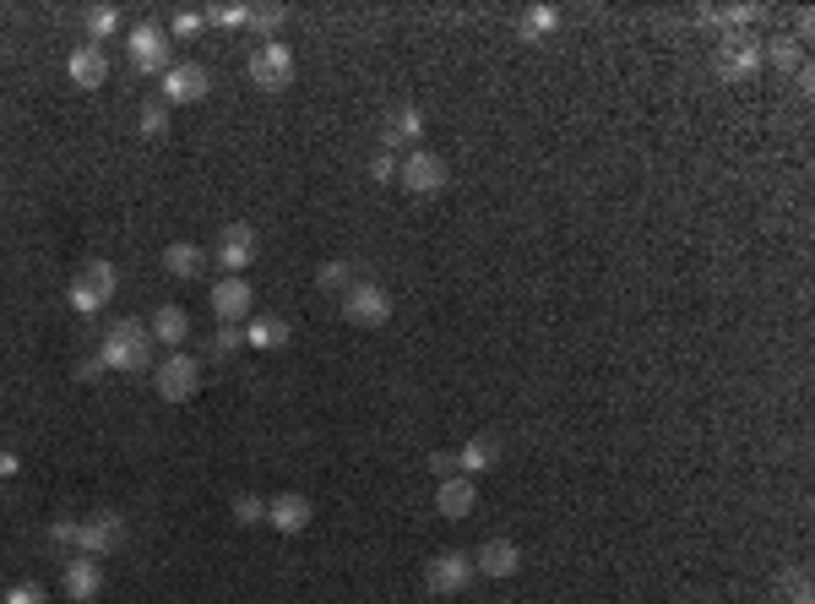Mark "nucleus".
<instances>
[{
    "label": "nucleus",
    "instance_id": "nucleus-1",
    "mask_svg": "<svg viewBox=\"0 0 815 604\" xmlns=\"http://www.w3.org/2000/svg\"><path fill=\"white\" fill-rule=\"evenodd\" d=\"M98 360H104L109 371H126V376H136V371H147V365H153V333H147L142 322L121 316V322H109V333H104V343H98Z\"/></svg>",
    "mask_w": 815,
    "mask_h": 604
},
{
    "label": "nucleus",
    "instance_id": "nucleus-2",
    "mask_svg": "<svg viewBox=\"0 0 815 604\" xmlns=\"http://www.w3.org/2000/svg\"><path fill=\"white\" fill-rule=\"evenodd\" d=\"M115 289H121V272L109 268L104 257H87L82 272L71 278V294H65V300H71V311H76V316H98V311L115 300Z\"/></svg>",
    "mask_w": 815,
    "mask_h": 604
},
{
    "label": "nucleus",
    "instance_id": "nucleus-3",
    "mask_svg": "<svg viewBox=\"0 0 815 604\" xmlns=\"http://www.w3.org/2000/svg\"><path fill=\"white\" fill-rule=\"evenodd\" d=\"M245 71H251V82L261 87V93H283V87L294 82L300 61H294V50H289L283 39H267V44H255V50H251Z\"/></svg>",
    "mask_w": 815,
    "mask_h": 604
},
{
    "label": "nucleus",
    "instance_id": "nucleus-4",
    "mask_svg": "<svg viewBox=\"0 0 815 604\" xmlns=\"http://www.w3.org/2000/svg\"><path fill=\"white\" fill-rule=\"evenodd\" d=\"M337 300H343V316H348L354 327H386V322H391V294L380 289L376 278H354Z\"/></svg>",
    "mask_w": 815,
    "mask_h": 604
},
{
    "label": "nucleus",
    "instance_id": "nucleus-5",
    "mask_svg": "<svg viewBox=\"0 0 815 604\" xmlns=\"http://www.w3.org/2000/svg\"><path fill=\"white\" fill-rule=\"evenodd\" d=\"M473 555L468 550H440L436 561L425 566V589L430 594H440V600H457V594H468L473 589Z\"/></svg>",
    "mask_w": 815,
    "mask_h": 604
},
{
    "label": "nucleus",
    "instance_id": "nucleus-6",
    "mask_svg": "<svg viewBox=\"0 0 815 604\" xmlns=\"http://www.w3.org/2000/svg\"><path fill=\"white\" fill-rule=\"evenodd\" d=\"M126 518L121 512H93V518H82L76 523V555H93V561H104V555H115L121 544H126Z\"/></svg>",
    "mask_w": 815,
    "mask_h": 604
},
{
    "label": "nucleus",
    "instance_id": "nucleus-7",
    "mask_svg": "<svg viewBox=\"0 0 815 604\" xmlns=\"http://www.w3.org/2000/svg\"><path fill=\"white\" fill-rule=\"evenodd\" d=\"M207 93H212V76H207V66H196V61H180V66H169L158 76V104H169V110L201 104Z\"/></svg>",
    "mask_w": 815,
    "mask_h": 604
},
{
    "label": "nucleus",
    "instance_id": "nucleus-8",
    "mask_svg": "<svg viewBox=\"0 0 815 604\" xmlns=\"http://www.w3.org/2000/svg\"><path fill=\"white\" fill-rule=\"evenodd\" d=\"M126 55H130V71H142V76H164V71L175 66V61H169V33H164L158 22L130 28Z\"/></svg>",
    "mask_w": 815,
    "mask_h": 604
},
{
    "label": "nucleus",
    "instance_id": "nucleus-9",
    "mask_svg": "<svg viewBox=\"0 0 815 604\" xmlns=\"http://www.w3.org/2000/svg\"><path fill=\"white\" fill-rule=\"evenodd\" d=\"M397 180H403V191H414V197H436V191H446L451 169H446V158H440V153H430V147H414V153L403 158Z\"/></svg>",
    "mask_w": 815,
    "mask_h": 604
},
{
    "label": "nucleus",
    "instance_id": "nucleus-10",
    "mask_svg": "<svg viewBox=\"0 0 815 604\" xmlns=\"http://www.w3.org/2000/svg\"><path fill=\"white\" fill-rule=\"evenodd\" d=\"M153 387H158V398L164 403H190L196 398V387H201V365L190 360V354H169L158 371H153Z\"/></svg>",
    "mask_w": 815,
    "mask_h": 604
},
{
    "label": "nucleus",
    "instance_id": "nucleus-11",
    "mask_svg": "<svg viewBox=\"0 0 815 604\" xmlns=\"http://www.w3.org/2000/svg\"><path fill=\"white\" fill-rule=\"evenodd\" d=\"M718 82H755V71H761V44L755 39H745V33H734V39H723L718 44Z\"/></svg>",
    "mask_w": 815,
    "mask_h": 604
},
{
    "label": "nucleus",
    "instance_id": "nucleus-12",
    "mask_svg": "<svg viewBox=\"0 0 815 604\" xmlns=\"http://www.w3.org/2000/svg\"><path fill=\"white\" fill-rule=\"evenodd\" d=\"M255 257H261V240H255L251 223H229L223 235H218V268L229 272V278H245Z\"/></svg>",
    "mask_w": 815,
    "mask_h": 604
},
{
    "label": "nucleus",
    "instance_id": "nucleus-13",
    "mask_svg": "<svg viewBox=\"0 0 815 604\" xmlns=\"http://www.w3.org/2000/svg\"><path fill=\"white\" fill-rule=\"evenodd\" d=\"M251 305H255V289L245 278H218L212 283V316L218 322L240 327V322H251Z\"/></svg>",
    "mask_w": 815,
    "mask_h": 604
},
{
    "label": "nucleus",
    "instance_id": "nucleus-14",
    "mask_svg": "<svg viewBox=\"0 0 815 604\" xmlns=\"http://www.w3.org/2000/svg\"><path fill=\"white\" fill-rule=\"evenodd\" d=\"M311 518H315V507H311V496H300V490H283V496L267 501V523H272L278 534H289V539L305 534Z\"/></svg>",
    "mask_w": 815,
    "mask_h": 604
},
{
    "label": "nucleus",
    "instance_id": "nucleus-15",
    "mask_svg": "<svg viewBox=\"0 0 815 604\" xmlns=\"http://www.w3.org/2000/svg\"><path fill=\"white\" fill-rule=\"evenodd\" d=\"M419 136H425V110H419V104H397V110L380 121V153L419 147Z\"/></svg>",
    "mask_w": 815,
    "mask_h": 604
},
{
    "label": "nucleus",
    "instance_id": "nucleus-16",
    "mask_svg": "<svg viewBox=\"0 0 815 604\" xmlns=\"http://www.w3.org/2000/svg\"><path fill=\"white\" fill-rule=\"evenodd\" d=\"M473 572H479V577H516V572H522V544H511V539H484V544L473 550Z\"/></svg>",
    "mask_w": 815,
    "mask_h": 604
},
{
    "label": "nucleus",
    "instance_id": "nucleus-17",
    "mask_svg": "<svg viewBox=\"0 0 815 604\" xmlns=\"http://www.w3.org/2000/svg\"><path fill=\"white\" fill-rule=\"evenodd\" d=\"M104 594V566L93 555H71L65 561V600L71 604H93Z\"/></svg>",
    "mask_w": 815,
    "mask_h": 604
},
{
    "label": "nucleus",
    "instance_id": "nucleus-18",
    "mask_svg": "<svg viewBox=\"0 0 815 604\" xmlns=\"http://www.w3.org/2000/svg\"><path fill=\"white\" fill-rule=\"evenodd\" d=\"M479 507V485L468 479V473H451V479H436V512L440 518H468Z\"/></svg>",
    "mask_w": 815,
    "mask_h": 604
},
{
    "label": "nucleus",
    "instance_id": "nucleus-19",
    "mask_svg": "<svg viewBox=\"0 0 815 604\" xmlns=\"http://www.w3.org/2000/svg\"><path fill=\"white\" fill-rule=\"evenodd\" d=\"M65 71H71V82H76L82 93L104 87V76H109V55H104V44H76V50H71V61H65Z\"/></svg>",
    "mask_w": 815,
    "mask_h": 604
},
{
    "label": "nucleus",
    "instance_id": "nucleus-20",
    "mask_svg": "<svg viewBox=\"0 0 815 604\" xmlns=\"http://www.w3.org/2000/svg\"><path fill=\"white\" fill-rule=\"evenodd\" d=\"M289 322H283V316H251V322H245V343H251V348H261V354H278V348H289Z\"/></svg>",
    "mask_w": 815,
    "mask_h": 604
},
{
    "label": "nucleus",
    "instance_id": "nucleus-21",
    "mask_svg": "<svg viewBox=\"0 0 815 604\" xmlns=\"http://www.w3.org/2000/svg\"><path fill=\"white\" fill-rule=\"evenodd\" d=\"M147 333H153V343H169V354H175V343H186V333H190V316L180 305H158L153 322H147Z\"/></svg>",
    "mask_w": 815,
    "mask_h": 604
},
{
    "label": "nucleus",
    "instance_id": "nucleus-22",
    "mask_svg": "<svg viewBox=\"0 0 815 604\" xmlns=\"http://www.w3.org/2000/svg\"><path fill=\"white\" fill-rule=\"evenodd\" d=\"M495 464H501V441H495V436H473V441L457 452V469L468 473V479H473V473H490Z\"/></svg>",
    "mask_w": 815,
    "mask_h": 604
},
{
    "label": "nucleus",
    "instance_id": "nucleus-23",
    "mask_svg": "<svg viewBox=\"0 0 815 604\" xmlns=\"http://www.w3.org/2000/svg\"><path fill=\"white\" fill-rule=\"evenodd\" d=\"M201 268H207V251L190 246V240H175V246L164 251V272H169V278H201Z\"/></svg>",
    "mask_w": 815,
    "mask_h": 604
},
{
    "label": "nucleus",
    "instance_id": "nucleus-24",
    "mask_svg": "<svg viewBox=\"0 0 815 604\" xmlns=\"http://www.w3.org/2000/svg\"><path fill=\"white\" fill-rule=\"evenodd\" d=\"M555 28H561V11H555V6H527V17H522V39H527V44L550 39Z\"/></svg>",
    "mask_w": 815,
    "mask_h": 604
},
{
    "label": "nucleus",
    "instance_id": "nucleus-25",
    "mask_svg": "<svg viewBox=\"0 0 815 604\" xmlns=\"http://www.w3.org/2000/svg\"><path fill=\"white\" fill-rule=\"evenodd\" d=\"M136 132L147 136V142H164V136L175 132V121H169V104H142V115H136Z\"/></svg>",
    "mask_w": 815,
    "mask_h": 604
},
{
    "label": "nucleus",
    "instance_id": "nucleus-26",
    "mask_svg": "<svg viewBox=\"0 0 815 604\" xmlns=\"http://www.w3.org/2000/svg\"><path fill=\"white\" fill-rule=\"evenodd\" d=\"M761 61H772L777 71H800V66H805V55H800V39H788V33H777V39L761 50Z\"/></svg>",
    "mask_w": 815,
    "mask_h": 604
},
{
    "label": "nucleus",
    "instance_id": "nucleus-27",
    "mask_svg": "<svg viewBox=\"0 0 815 604\" xmlns=\"http://www.w3.org/2000/svg\"><path fill=\"white\" fill-rule=\"evenodd\" d=\"M87 44H98V39H115V28H121V11L115 6H87Z\"/></svg>",
    "mask_w": 815,
    "mask_h": 604
},
{
    "label": "nucleus",
    "instance_id": "nucleus-28",
    "mask_svg": "<svg viewBox=\"0 0 815 604\" xmlns=\"http://www.w3.org/2000/svg\"><path fill=\"white\" fill-rule=\"evenodd\" d=\"M315 283H321L326 294H343V289L354 283V262H343V257H332V262H321V272H315Z\"/></svg>",
    "mask_w": 815,
    "mask_h": 604
},
{
    "label": "nucleus",
    "instance_id": "nucleus-29",
    "mask_svg": "<svg viewBox=\"0 0 815 604\" xmlns=\"http://www.w3.org/2000/svg\"><path fill=\"white\" fill-rule=\"evenodd\" d=\"M234 348H245V327H229V322H218V333H212V343H207V354H212V360H229Z\"/></svg>",
    "mask_w": 815,
    "mask_h": 604
},
{
    "label": "nucleus",
    "instance_id": "nucleus-30",
    "mask_svg": "<svg viewBox=\"0 0 815 604\" xmlns=\"http://www.w3.org/2000/svg\"><path fill=\"white\" fill-rule=\"evenodd\" d=\"M234 523H240V529H261V523H267V501L251 496V490L234 496Z\"/></svg>",
    "mask_w": 815,
    "mask_h": 604
},
{
    "label": "nucleus",
    "instance_id": "nucleus-31",
    "mask_svg": "<svg viewBox=\"0 0 815 604\" xmlns=\"http://www.w3.org/2000/svg\"><path fill=\"white\" fill-rule=\"evenodd\" d=\"M283 17H289L283 6H251V11H245V22H251V28L261 33V39H272V33L283 28Z\"/></svg>",
    "mask_w": 815,
    "mask_h": 604
},
{
    "label": "nucleus",
    "instance_id": "nucleus-32",
    "mask_svg": "<svg viewBox=\"0 0 815 604\" xmlns=\"http://www.w3.org/2000/svg\"><path fill=\"white\" fill-rule=\"evenodd\" d=\"M777 600H783V604H811V577H805V572L777 577Z\"/></svg>",
    "mask_w": 815,
    "mask_h": 604
},
{
    "label": "nucleus",
    "instance_id": "nucleus-33",
    "mask_svg": "<svg viewBox=\"0 0 815 604\" xmlns=\"http://www.w3.org/2000/svg\"><path fill=\"white\" fill-rule=\"evenodd\" d=\"M245 11H251V6H207V11H201V22H212V28H240V22H245Z\"/></svg>",
    "mask_w": 815,
    "mask_h": 604
},
{
    "label": "nucleus",
    "instance_id": "nucleus-34",
    "mask_svg": "<svg viewBox=\"0 0 815 604\" xmlns=\"http://www.w3.org/2000/svg\"><path fill=\"white\" fill-rule=\"evenodd\" d=\"M76 523H82V518H55V523H50V544H55V550H71V555H76Z\"/></svg>",
    "mask_w": 815,
    "mask_h": 604
},
{
    "label": "nucleus",
    "instance_id": "nucleus-35",
    "mask_svg": "<svg viewBox=\"0 0 815 604\" xmlns=\"http://www.w3.org/2000/svg\"><path fill=\"white\" fill-rule=\"evenodd\" d=\"M0 604H50V594H44V583H11Z\"/></svg>",
    "mask_w": 815,
    "mask_h": 604
},
{
    "label": "nucleus",
    "instance_id": "nucleus-36",
    "mask_svg": "<svg viewBox=\"0 0 815 604\" xmlns=\"http://www.w3.org/2000/svg\"><path fill=\"white\" fill-rule=\"evenodd\" d=\"M397 169H403V158H397V153H376V158H370V180H376V186H391V180H397Z\"/></svg>",
    "mask_w": 815,
    "mask_h": 604
},
{
    "label": "nucleus",
    "instance_id": "nucleus-37",
    "mask_svg": "<svg viewBox=\"0 0 815 604\" xmlns=\"http://www.w3.org/2000/svg\"><path fill=\"white\" fill-rule=\"evenodd\" d=\"M712 17H718V22H734V28H745V22H755V17H761V6H718Z\"/></svg>",
    "mask_w": 815,
    "mask_h": 604
},
{
    "label": "nucleus",
    "instance_id": "nucleus-38",
    "mask_svg": "<svg viewBox=\"0 0 815 604\" xmlns=\"http://www.w3.org/2000/svg\"><path fill=\"white\" fill-rule=\"evenodd\" d=\"M104 371H109V365H104L98 354H87V360H76V382H87V387H93V382H98Z\"/></svg>",
    "mask_w": 815,
    "mask_h": 604
},
{
    "label": "nucleus",
    "instance_id": "nucleus-39",
    "mask_svg": "<svg viewBox=\"0 0 815 604\" xmlns=\"http://www.w3.org/2000/svg\"><path fill=\"white\" fill-rule=\"evenodd\" d=\"M175 33H180V39H196V33H201V11H175Z\"/></svg>",
    "mask_w": 815,
    "mask_h": 604
},
{
    "label": "nucleus",
    "instance_id": "nucleus-40",
    "mask_svg": "<svg viewBox=\"0 0 815 604\" xmlns=\"http://www.w3.org/2000/svg\"><path fill=\"white\" fill-rule=\"evenodd\" d=\"M430 469H436L440 479H451V473H462V469H457V452H436V458H430Z\"/></svg>",
    "mask_w": 815,
    "mask_h": 604
},
{
    "label": "nucleus",
    "instance_id": "nucleus-41",
    "mask_svg": "<svg viewBox=\"0 0 815 604\" xmlns=\"http://www.w3.org/2000/svg\"><path fill=\"white\" fill-rule=\"evenodd\" d=\"M17 469V458H11V452H0V473H11Z\"/></svg>",
    "mask_w": 815,
    "mask_h": 604
}]
</instances>
